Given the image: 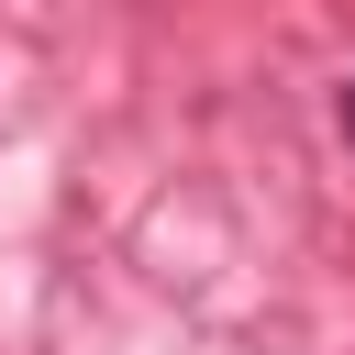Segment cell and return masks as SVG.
<instances>
[{"mask_svg":"<svg viewBox=\"0 0 355 355\" xmlns=\"http://www.w3.org/2000/svg\"><path fill=\"white\" fill-rule=\"evenodd\" d=\"M333 122H344V144H355V78H344V111H333Z\"/></svg>","mask_w":355,"mask_h":355,"instance_id":"6da1fadb","label":"cell"}]
</instances>
